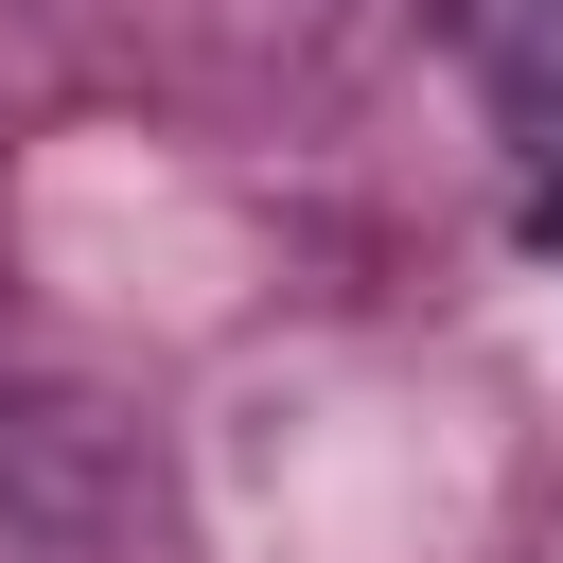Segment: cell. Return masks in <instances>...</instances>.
Segmentation results:
<instances>
[{
  "instance_id": "obj_1",
  "label": "cell",
  "mask_w": 563,
  "mask_h": 563,
  "mask_svg": "<svg viewBox=\"0 0 563 563\" xmlns=\"http://www.w3.org/2000/svg\"><path fill=\"white\" fill-rule=\"evenodd\" d=\"M440 35L475 70V106L510 123V158L563 176V0H440Z\"/></svg>"
}]
</instances>
